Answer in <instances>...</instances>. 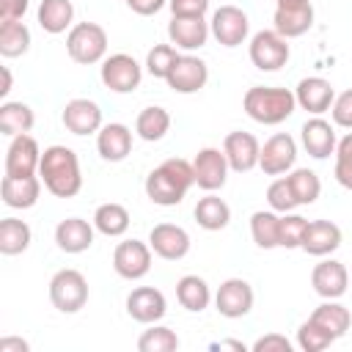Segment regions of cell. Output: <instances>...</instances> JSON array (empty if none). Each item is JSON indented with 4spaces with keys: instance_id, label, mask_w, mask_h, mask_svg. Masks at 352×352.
<instances>
[{
    "instance_id": "cell-32",
    "label": "cell",
    "mask_w": 352,
    "mask_h": 352,
    "mask_svg": "<svg viewBox=\"0 0 352 352\" xmlns=\"http://www.w3.org/2000/svg\"><path fill=\"white\" fill-rule=\"evenodd\" d=\"M33 231L19 217H3L0 220V253L3 256H19L30 248Z\"/></svg>"
},
{
    "instance_id": "cell-6",
    "label": "cell",
    "mask_w": 352,
    "mask_h": 352,
    "mask_svg": "<svg viewBox=\"0 0 352 352\" xmlns=\"http://www.w3.org/2000/svg\"><path fill=\"white\" fill-rule=\"evenodd\" d=\"M248 52H250V63L258 69V72H278L286 66L292 50H289V38H283L275 28L272 30H258L253 33L250 44H248Z\"/></svg>"
},
{
    "instance_id": "cell-25",
    "label": "cell",
    "mask_w": 352,
    "mask_h": 352,
    "mask_svg": "<svg viewBox=\"0 0 352 352\" xmlns=\"http://www.w3.org/2000/svg\"><path fill=\"white\" fill-rule=\"evenodd\" d=\"M3 204L11 209H30L41 195V179L36 176H3Z\"/></svg>"
},
{
    "instance_id": "cell-52",
    "label": "cell",
    "mask_w": 352,
    "mask_h": 352,
    "mask_svg": "<svg viewBox=\"0 0 352 352\" xmlns=\"http://www.w3.org/2000/svg\"><path fill=\"white\" fill-rule=\"evenodd\" d=\"M8 91H11V72H8V66H3V85H0V96L6 99V96H8Z\"/></svg>"
},
{
    "instance_id": "cell-42",
    "label": "cell",
    "mask_w": 352,
    "mask_h": 352,
    "mask_svg": "<svg viewBox=\"0 0 352 352\" xmlns=\"http://www.w3.org/2000/svg\"><path fill=\"white\" fill-rule=\"evenodd\" d=\"M305 228H308V220L302 214H292V212L280 214V239H278L280 248H286V250L300 248L302 236H305Z\"/></svg>"
},
{
    "instance_id": "cell-3",
    "label": "cell",
    "mask_w": 352,
    "mask_h": 352,
    "mask_svg": "<svg viewBox=\"0 0 352 352\" xmlns=\"http://www.w3.org/2000/svg\"><path fill=\"white\" fill-rule=\"evenodd\" d=\"M242 107L245 113L264 126H275L283 124L294 110H297V99L294 91L289 88H278V85H253L245 91L242 96Z\"/></svg>"
},
{
    "instance_id": "cell-15",
    "label": "cell",
    "mask_w": 352,
    "mask_h": 352,
    "mask_svg": "<svg viewBox=\"0 0 352 352\" xmlns=\"http://www.w3.org/2000/svg\"><path fill=\"white\" fill-rule=\"evenodd\" d=\"M148 245L154 256L165 261H179L190 253V234L176 223H157L148 231Z\"/></svg>"
},
{
    "instance_id": "cell-2",
    "label": "cell",
    "mask_w": 352,
    "mask_h": 352,
    "mask_svg": "<svg viewBox=\"0 0 352 352\" xmlns=\"http://www.w3.org/2000/svg\"><path fill=\"white\" fill-rule=\"evenodd\" d=\"M195 184V170L192 162L182 160V157H168L165 162H160L148 176H146V195L151 204L157 206H176L184 201L187 190Z\"/></svg>"
},
{
    "instance_id": "cell-20",
    "label": "cell",
    "mask_w": 352,
    "mask_h": 352,
    "mask_svg": "<svg viewBox=\"0 0 352 352\" xmlns=\"http://www.w3.org/2000/svg\"><path fill=\"white\" fill-rule=\"evenodd\" d=\"M209 36L212 30L204 16H170L168 22V38L179 50H187V52L201 50L209 41Z\"/></svg>"
},
{
    "instance_id": "cell-5",
    "label": "cell",
    "mask_w": 352,
    "mask_h": 352,
    "mask_svg": "<svg viewBox=\"0 0 352 352\" xmlns=\"http://www.w3.org/2000/svg\"><path fill=\"white\" fill-rule=\"evenodd\" d=\"M50 302L60 314H77L88 302V280L80 270H58L50 278Z\"/></svg>"
},
{
    "instance_id": "cell-19",
    "label": "cell",
    "mask_w": 352,
    "mask_h": 352,
    "mask_svg": "<svg viewBox=\"0 0 352 352\" xmlns=\"http://www.w3.org/2000/svg\"><path fill=\"white\" fill-rule=\"evenodd\" d=\"M311 286L319 297L324 300H338L344 297L346 286H349V272L344 267V261L338 258H322L314 270H311Z\"/></svg>"
},
{
    "instance_id": "cell-33",
    "label": "cell",
    "mask_w": 352,
    "mask_h": 352,
    "mask_svg": "<svg viewBox=\"0 0 352 352\" xmlns=\"http://www.w3.org/2000/svg\"><path fill=\"white\" fill-rule=\"evenodd\" d=\"M311 319H314L316 324H322L333 338L346 336V330L352 327V314H349V308L341 305L338 300H324L319 308H314Z\"/></svg>"
},
{
    "instance_id": "cell-43",
    "label": "cell",
    "mask_w": 352,
    "mask_h": 352,
    "mask_svg": "<svg viewBox=\"0 0 352 352\" xmlns=\"http://www.w3.org/2000/svg\"><path fill=\"white\" fill-rule=\"evenodd\" d=\"M267 204H270V209H275L278 214H286V212H292V209L300 206L297 198H294V192H292V187H289V179H286V176L275 179V182L267 187Z\"/></svg>"
},
{
    "instance_id": "cell-48",
    "label": "cell",
    "mask_w": 352,
    "mask_h": 352,
    "mask_svg": "<svg viewBox=\"0 0 352 352\" xmlns=\"http://www.w3.org/2000/svg\"><path fill=\"white\" fill-rule=\"evenodd\" d=\"M30 0H0V22H16L25 16Z\"/></svg>"
},
{
    "instance_id": "cell-30",
    "label": "cell",
    "mask_w": 352,
    "mask_h": 352,
    "mask_svg": "<svg viewBox=\"0 0 352 352\" xmlns=\"http://www.w3.org/2000/svg\"><path fill=\"white\" fill-rule=\"evenodd\" d=\"M176 300H179L182 308H187L192 314H201L212 302V289L201 275H184V278L176 280Z\"/></svg>"
},
{
    "instance_id": "cell-45",
    "label": "cell",
    "mask_w": 352,
    "mask_h": 352,
    "mask_svg": "<svg viewBox=\"0 0 352 352\" xmlns=\"http://www.w3.org/2000/svg\"><path fill=\"white\" fill-rule=\"evenodd\" d=\"M330 113H333V124H336V126H341V129H352V88L336 94Z\"/></svg>"
},
{
    "instance_id": "cell-26",
    "label": "cell",
    "mask_w": 352,
    "mask_h": 352,
    "mask_svg": "<svg viewBox=\"0 0 352 352\" xmlns=\"http://www.w3.org/2000/svg\"><path fill=\"white\" fill-rule=\"evenodd\" d=\"M55 245L63 253H85L94 245V226L82 217H66L55 226Z\"/></svg>"
},
{
    "instance_id": "cell-34",
    "label": "cell",
    "mask_w": 352,
    "mask_h": 352,
    "mask_svg": "<svg viewBox=\"0 0 352 352\" xmlns=\"http://www.w3.org/2000/svg\"><path fill=\"white\" fill-rule=\"evenodd\" d=\"M33 124H36V116L25 102H3L0 104V132L6 138L25 135L33 129Z\"/></svg>"
},
{
    "instance_id": "cell-31",
    "label": "cell",
    "mask_w": 352,
    "mask_h": 352,
    "mask_svg": "<svg viewBox=\"0 0 352 352\" xmlns=\"http://www.w3.org/2000/svg\"><path fill=\"white\" fill-rule=\"evenodd\" d=\"M250 236L261 250L280 248V214L275 209H258L250 214Z\"/></svg>"
},
{
    "instance_id": "cell-37",
    "label": "cell",
    "mask_w": 352,
    "mask_h": 352,
    "mask_svg": "<svg viewBox=\"0 0 352 352\" xmlns=\"http://www.w3.org/2000/svg\"><path fill=\"white\" fill-rule=\"evenodd\" d=\"M30 50V30L22 19L16 22H0V55L3 58H19Z\"/></svg>"
},
{
    "instance_id": "cell-51",
    "label": "cell",
    "mask_w": 352,
    "mask_h": 352,
    "mask_svg": "<svg viewBox=\"0 0 352 352\" xmlns=\"http://www.w3.org/2000/svg\"><path fill=\"white\" fill-rule=\"evenodd\" d=\"M212 349H236V352H245V344L242 341H217V344H212Z\"/></svg>"
},
{
    "instance_id": "cell-8",
    "label": "cell",
    "mask_w": 352,
    "mask_h": 352,
    "mask_svg": "<svg viewBox=\"0 0 352 352\" xmlns=\"http://www.w3.org/2000/svg\"><path fill=\"white\" fill-rule=\"evenodd\" d=\"M151 245L140 239H126L118 242L113 250V270L124 280H140L151 270Z\"/></svg>"
},
{
    "instance_id": "cell-9",
    "label": "cell",
    "mask_w": 352,
    "mask_h": 352,
    "mask_svg": "<svg viewBox=\"0 0 352 352\" xmlns=\"http://www.w3.org/2000/svg\"><path fill=\"white\" fill-rule=\"evenodd\" d=\"M209 30L217 44L239 47V44H245V38L250 33V19L236 6H220V8H214V14L209 19Z\"/></svg>"
},
{
    "instance_id": "cell-23",
    "label": "cell",
    "mask_w": 352,
    "mask_h": 352,
    "mask_svg": "<svg viewBox=\"0 0 352 352\" xmlns=\"http://www.w3.org/2000/svg\"><path fill=\"white\" fill-rule=\"evenodd\" d=\"M96 151L104 162H121L132 151V129L126 124H104L96 132Z\"/></svg>"
},
{
    "instance_id": "cell-29",
    "label": "cell",
    "mask_w": 352,
    "mask_h": 352,
    "mask_svg": "<svg viewBox=\"0 0 352 352\" xmlns=\"http://www.w3.org/2000/svg\"><path fill=\"white\" fill-rule=\"evenodd\" d=\"M36 16H38L41 30L44 33H52V36L66 33V30L74 28L72 25L74 22V6H72V0H41Z\"/></svg>"
},
{
    "instance_id": "cell-13",
    "label": "cell",
    "mask_w": 352,
    "mask_h": 352,
    "mask_svg": "<svg viewBox=\"0 0 352 352\" xmlns=\"http://www.w3.org/2000/svg\"><path fill=\"white\" fill-rule=\"evenodd\" d=\"M206 80H209V66L198 55H179V60L165 77L168 88L176 94H195L206 85Z\"/></svg>"
},
{
    "instance_id": "cell-18",
    "label": "cell",
    "mask_w": 352,
    "mask_h": 352,
    "mask_svg": "<svg viewBox=\"0 0 352 352\" xmlns=\"http://www.w3.org/2000/svg\"><path fill=\"white\" fill-rule=\"evenodd\" d=\"M223 151L228 157V165L234 173H248L253 168H258V154H261V143L256 140V135L250 132H228L223 140Z\"/></svg>"
},
{
    "instance_id": "cell-46",
    "label": "cell",
    "mask_w": 352,
    "mask_h": 352,
    "mask_svg": "<svg viewBox=\"0 0 352 352\" xmlns=\"http://www.w3.org/2000/svg\"><path fill=\"white\" fill-rule=\"evenodd\" d=\"M250 349L253 352H292V341L280 333H267V336L256 338Z\"/></svg>"
},
{
    "instance_id": "cell-27",
    "label": "cell",
    "mask_w": 352,
    "mask_h": 352,
    "mask_svg": "<svg viewBox=\"0 0 352 352\" xmlns=\"http://www.w3.org/2000/svg\"><path fill=\"white\" fill-rule=\"evenodd\" d=\"M272 28L283 38H297L314 28V6H294V8H275L272 14Z\"/></svg>"
},
{
    "instance_id": "cell-4",
    "label": "cell",
    "mask_w": 352,
    "mask_h": 352,
    "mask_svg": "<svg viewBox=\"0 0 352 352\" xmlns=\"http://www.w3.org/2000/svg\"><path fill=\"white\" fill-rule=\"evenodd\" d=\"M66 52L74 63L94 66L107 58V33L96 22H77L66 33Z\"/></svg>"
},
{
    "instance_id": "cell-22",
    "label": "cell",
    "mask_w": 352,
    "mask_h": 352,
    "mask_svg": "<svg viewBox=\"0 0 352 352\" xmlns=\"http://www.w3.org/2000/svg\"><path fill=\"white\" fill-rule=\"evenodd\" d=\"M300 140H302V148L314 157V160H327L330 154H336V129L330 121H324L322 116H314L302 124L300 129Z\"/></svg>"
},
{
    "instance_id": "cell-40",
    "label": "cell",
    "mask_w": 352,
    "mask_h": 352,
    "mask_svg": "<svg viewBox=\"0 0 352 352\" xmlns=\"http://www.w3.org/2000/svg\"><path fill=\"white\" fill-rule=\"evenodd\" d=\"M333 341H336V338H333L322 324H316L311 316L297 327V346H300L302 352H322V349H327Z\"/></svg>"
},
{
    "instance_id": "cell-7",
    "label": "cell",
    "mask_w": 352,
    "mask_h": 352,
    "mask_svg": "<svg viewBox=\"0 0 352 352\" xmlns=\"http://www.w3.org/2000/svg\"><path fill=\"white\" fill-rule=\"evenodd\" d=\"M99 77H102L104 88H110L113 94H132L143 80V66L132 55L116 52V55H107L102 60Z\"/></svg>"
},
{
    "instance_id": "cell-10",
    "label": "cell",
    "mask_w": 352,
    "mask_h": 352,
    "mask_svg": "<svg viewBox=\"0 0 352 352\" xmlns=\"http://www.w3.org/2000/svg\"><path fill=\"white\" fill-rule=\"evenodd\" d=\"M253 300H256L253 286L245 278H228L214 292V308L226 319H242V316H248L250 308H253Z\"/></svg>"
},
{
    "instance_id": "cell-16",
    "label": "cell",
    "mask_w": 352,
    "mask_h": 352,
    "mask_svg": "<svg viewBox=\"0 0 352 352\" xmlns=\"http://www.w3.org/2000/svg\"><path fill=\"white\" fill-rule=\"evenodd\" d=\"M126 314L140 324H154L168 314V300L154 286H138L126 294Z\"/></svg>"
},
{
    "instance_id": "cell-21",
    "label": "cell",
    "mask_w": 352,
    "mask_h": 352,
    "mask_svg": "<svg viewBox=\"0 0 352 352\" xmlns=\"http://www.w3.org/2000/svg\"><path fill=\"white\" fill-rule=\"evenodd\" d=\"M294 99H297V107L308 110L311 116H322L333 107L336 88L324 77H302L294 88Z\"/></svg>"
},
{
    "instance_id": "cell-44",
    "label": "cell",
    "mask_w": 352,
    "mask_h": 352,
    "mask_svg": "<svg viewBox=\"0 0 352 352\" xmlns=\"http://www.w3.org/2000/svg\"><path fill=\"white\" fill-rule=\"evenodd\" d=\"M336 182L352 190V132H346L336 146Z\"/></svg>"
},
{
    "instance_id": "cell-11",
    "label": "cell",
    "mask_w": 352,
    "mask_h": 352,
    "mask_svg": "<svg viewBox=\"0 0 352 352\" xmlns=\"http://www.w3.org/2000/svg\"><path fill=\"white\" fill-rule=\"evenodd\" d=\"M297 162V143L289 132H278L270 140H264L261 154H258V168L264 176H283L294 168Z\"/></svg>"
},
{
    "instance_id": "cell-12",
    "label": "cell",
    "mask_w": 352,
    "mask_h": 352,
    "mask_svg": "<svg viewBox=\"0 0 352 352\" xmlns=\"http://www.w3.org/2000/svg\"><path fill=\"white\" fill-rule=\"evenodd\" d=\"M192 170H195V184L206 192H217L226 182H228V157L223 148H214V146H206L195 154L192 160Z\"/></svg>"
},
{
    "instance_id": "cell-50",
    "label": "cell",
    "mask_w": 352,
    "mask_h": 352,
    "mask_svg": "<svg viewBox=\"0 0 352 352\" xmlns=\"http://www.w3.org/2000/svg\"><path fill=\"white\" fill-rule=\"evenodd\" d=\"M0 352H30V344L19 336H3L0 338Z\"/></svg>"
},
{
    "instance_id": "cell-49",
    "label": "cell",
    "mask_w": 352,
    "mask_h": 352,
    "mask_svg": "<svg viewBox=\"0 0 352 352\" xmlns=\"http://www.w3.org/2000/svg\"><path fill=\"white\" fill-rule=\"evenodd\" d=\"M135 14H140V16H151V14H157L160 8H165L168 6V0H124Z\"/></svg>"
},
{
    "instance_id": "cell-24",
    "label": "cell",
    "mask_w": 352,
    "mask_h": 352,
    "mask_svg": "<svg viewBox=\"0 0 352 352\" xmlns=\"http://www.w3.org/2000/svg\"><path fill=\"white\" fill-rule=\"evenodd\" d=\"M300 248L308 256L324 258V256H330L333 250L341 248V228L333 220H308V228H305V236H302Z\"/></svg>"
},
{
    "instance_id": "cell-17",
    "label": "cell",
    "mask_w": 352,
    "mask_h": 352,
    "mask_svg": "<svg viewBox=\"0 0 352 352\" xmlns=\"http://www.w3.org/2000/svg\"><path fill=\"white\" fill-rule=\"evenodd\" d=\"M60 121L63 126L72 132V135H94L99 132L104 124H102V107L94 102V99H69L63 113H60Z\"/></svg>"
},
{
    "instance_id": "cell-28",
    "label": "cell",
    "mask_w": 352,
    "mask_h": 352,
    "mask_svg": "<svg viewBox=\"0 0 352 352\" xmlns=\"http://www.w3.org/2000/svg\"><path fill=\"white\" fill-rule=\"evenodd\" d=\"M192 217L204 231H223L231 223V206L220 195L206 192L204 198H198V204L192 209Z\"/></svg>"
},
{
    "instance_id": "cell-39",
    "label": "cell",
    "mask_w": 352,
    "mask_h": 352,
    "mask_svg": "<svg viewBox=\"0 0 352 352\" xmlns=\"http://www.w3.org/2000/svg\"><path fill=\"white\" fill-rule=\"evenodd\" d=\"M138 349L140 352H173L179 349V336L165 327V324H151L148 330H143V336L138 338Z\"/></svg>"
},
{
    "instance_id": "cell-35",
    "label": "cell",
    "mask_w": 352,
    "mask_h": 352,
    "mask_svg": "<svg viewBox=\"0 0 352 352\" xmlns=\"http://www.w3.org/2000/svg\"><path fill=\"white\" fill-rule=\"evenodd\" d=\"M170 129V113L160 104H151V107H143L138 113V121H135V132L138 138L148 140V143H157L168 135Z\"/></svg>"
},
{
    "instance_id": "cell-14",
    "label": "cell",
    "mask_w": 352,
    "mask_h": 352,
    "mask_svg": "<svg viewBox=\"0 0 352 352\" xmlns=\"http://www.w3.org/2000/svg\"><path fill=\"white\" fill-rule=\"evenodd\" d=\"M41 162V148L33 135H16L6 151V176H36Z\"/></svg>"
},
{
    "instance_id": "cell-1",
    "label": "cell",
    "mask_w": 352,
    "mask_h": 352,
    "mask_svg": "<svg viewBox=\"0 0 352 352\" xmlns=\"http://www.w3.org/2000/svg\"><path fill=\"white\" fill-rule=\"evenodd\" d=\"M38 179L55 198H74L82 190V170L80 157L69 146H50L41 151L38 162Z\"/></svg>"
},
{
    "instance_id": "cell-41",
    "label": "cell",
    "mask_w": 352,
    "mask_h": 352,
    "mask_svg": "<svg viewBox=\"0 0 352 352\" xmlns=\"http://www.w3.org/2000/svg\"><path fill=\"white\" fill-rule=\"evenodd\" d=\"M176 60H179V52H176L173 44H154V47L148 50V55H146V72H148L151 77L165 80Z\"/></svg>"
},
{
    "instance_id": "cell-47",
    "label": "cell",
    "mask_w": 352,
    "mask_h": 352,
    "mask_svg": "<svg viewBox=\"0 0 352 352\" xmlns=\"http://www.w3.org/2000/svg\"><path fill=\"white\" fill-rule=\"evenodd\" d=\"M173 16H204L209 11V0H168Z\"/></svg>"
},
{
    "instance_id": "cell-53",
    "label": "cell",
    "mask_w": 352,
    "mask_h": 352,
    "mask_svg": "<svg viewBox=\"0 0 352 352\" xmlns=\"http://www.w3.org/2000/svg\"><path fill=\"white\" fill-rule=\"evenodd\" d=\"M311 0H275V8H294V6H305Z\"/></svg>"
},
{
    "instance_id": "cell-38",
    "label": "cell",
    "mask_w": 352,
    "mask_h": 352,
    "mask_svg": "<svg viewBox=\"0 0 352 352\" xmlns=\"http://www.w3.org/2000/svg\"><path fill=\"white\" fill-rule=\"evenodd\" d=\"M286 179H289V187H292V192H294L300 206L314 204L319 198V192H322V182L311 168H292L286 173Z\"/></svg>"
},
{
    "instance_id": "cell-36",
    "label": "cell",
    "mask_w": 352,
    "mask_h": 352,
    "mask_svg": "<svg viewBox=\"0 0 352 352\" xmlns=\"http://www.w3.org/2000/svg\"><path fill=\"white\" fill-rule=\"evenodd\" d=\"M94 228L104 236H124L126 228H129V212L126 206L110 201V204H102L96 206L94 212Z\"/></svg>"
}]
</instances>
